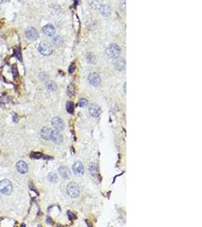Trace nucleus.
<instances>
[{
  "mask_svg": "<svg viewBox=\"0 0 202 227\" xmlns=\"http://www.w3.org/2000/svg\"><path fill=\"white\" fill-rule=\"evenodd\" d=\"M106 54L109 58H117L121 54V48L117 44H111L106 49Z\"/></svg>",
  "mask_w": 202,
  "mask_h": 227,
  "instance_id": "f257e3e1",
  "label": "nucleus"
},
{
  "mask_svg": "<svg viewBox=\"0 0 202 227\" xmlns=\"http://www.w3.org/2000/svg\"><path fill=\"white\" fill-rule=\"evenodd\" d=\"M12 184L9 180H3L0 182V192L4 195H10L12 192Z\"/></svg>",
  "mask_w": 202,
  "mask_h": 227,
  "instance_id": "f03ea898",
  "label": "nucleus"
},
{
  "mask_svg": "<svg viewBox=\"0 0 202 227\" xmlns=\"http://www.w3.org/2000/svg\"><path fill=\"white\" fill-rule=\"evenodd\" d=\"M67 192L70 197L75 198L79 195V188L75 182H71L67 186Z\"/></svg>",
  "mask_w": 202,
  "mask_h": 227,
  "instance_id": "7ed1b4c3",
  "label": "nucleus"
},
{
  "mask_svg": "<svg viewBox=\"0 0 202 227\" xmlns=\"http://www.w3.org/2000/svg\"><path fill=\"white\" fill-rule=\"evenodd\" d=\"M38 50L42 56H49L50 55H52V51H53L52 45H50L49 43H46V42L41 43L40 45H39Z\"/></svg>",
  "mask_w": 202,
  "mask_h": 227,
  "instance_id": "20e7f679",
  "label": "nucleus"
},
{
  "mask_svg": "<svg viewBox=\"0 0 202 227\" xmlns=\"http://www.w3.org/2000/svg\"><path fill=\"white\" fill-rule=\"evenodd\" d=\"M52 125L55 130L62 131L64 129V122L62 118H60L58 117H55L52 120Z\"/></svg>",
  "mask_w": 202,
  "mask_h": 227,
  "instance_id": "39448f33",
  "label": "nucleus"
},
{
  "mask_svg": "<svg viewBox=\"0 0 202 227\" xmlns=\"http://www.w3.org/2000/svg\"><path fill=\"white\" fill-rule=\"evenodd\" d=\"M25 36L29 40L31 41H35L39 38V34L37 30L34 27H30L27 29L25 31Z\"/></svg>",
  "mask_w": 202,
  "mask_h": 227,
  "instance_id": "423d86ee",
  "label": "nucleus"
},
{
  "mask_svg": "<svg viewBox=\"0 0 202 227\" xmlns=\"http://www.w3.org/2000/svg\"><path fill=\"white\" fill-rule=\"evenodd\" d=\"M113 64L117 71H122L126 68V61L123 58H115Z\"/></svg>",
  "mask_w": 202,
  "mask_h": 227,
  "instance_id": "0eeeda50",
  "label": "nucleus"
},
{
  "mask_svg": "<svg viewBox=\"0 0 202 227\" xmlns=\"http://www.w3.org/2000/svg\"><path fill=\"white\" fill-rule=\"evenodd\" d=\"M73 171L75 175L78 176H83L84 174V167L81 161H77L73 166Z\"/></svg>",
  "mask_w": 202,
  "mask_h": 227,
  "instance_id": "6e6552de",
  "label": "nucleus"
},
{
  "mask_svg": "<svg viewBox=\"0 0 202 227\" xmlns=\"http://www.w3.org/2000/svg\"><path fill=\"white\" fill-rule=\"evenodd\" d=\"M88 80H89V82L90 83V84L92 86H98L101 83V77L97 73H95V72L89 74Z\"/></svg>",
  "mask_w": 202,
  "mask_h": 227,
  "instance_id": "1a4fd4ad",
  "label": "nucleus"
},
{
  "mask_svg": "<svg viewBox=\"0 0 202 227\" xmlns=\"http://www.w3.org/2000/svg\"><path fill=\"white\" fill-rule=\"evenodd\" d=\"M53 132L52 129L48 128V127H43L41 130V136L42 137L46 140H52L53 137Z\"/></svg>",
  "mask_w": 202,
  "mask_h": 227,
  "instance_id": "9d476101",
  "label": "nucleus"
},
{
  "mask_svg": "<svg viewBox=\"0 0 202 227\" xmlns=\"http://www.w3.org/2000/svg\"><path fill=\"white\" fill-rule=\"evenodd\" d=\"M42 30H43L44 34L47 35L48 36H53L55 33V29L54 27V26L50 24L44 26Z\"/></svg>",
  "mask_w": 202,
  "mask_h": 227,
  "instance_id": "9b49d317",
  "label": "nucleus"
},
{
  "mask_svg": "<svg viewBox=\"0 0 202 227\" xmlns=\"http://www.w3.org/2000/svg\"><path fill=\"white\" fill-rule=\"evenodd\" d=\"M89 111L91 116H92L93 117H98L101 114V108L98 105H92L89 108Z\"/></svg>",
  "mask_w": 202,
  "mask_h": 227,
  "instance_id": "f8f14e48",
  "label": "nucleus"
},
{
  "mask_svg": "<svg viewBox=\"0 0 202 227\" xmlns=\"http://www.w3.org/2000/svg\"><path fill=\"white\" fill-rule=\"evenodd\" d=\"M16 168L18 172H20L21 174H26L28 171V167L27 164L24 161H18L16 164Z\"/></svg>",
  "mask_w": 202,
  "mask_h": 227,
  "instance_id": "ddd939ff",
  "label": "nucleus"
},
{
  "mask_svg": "<svg viewBox=\"0 0 202 227\" xmlns=\"http://www.w3.org/2000/svg\"><path fill=\"white\" fill-rule=\"evenodd\" d=\"M58 171H59L60 175H61L62 177L64 178V179H68V178L71 176V175L69 168H67V167L65 166L60 167L59 169H58Z\"/></svg>",
  "mask_w": 202,
  "mask_h": 227,
  "instance_id": "4468645a",
  "label": "nucleus"
},
{
  "mask_svg": "<svg viewBox=\"0 0 202 227\" xmlns=\"http://www.w3.org/2000/svg\"><path fill=\"white\" fill-rule=\"evenodd\" d=\"M52 141L54 142H55L57 144H60L62 143L63 141V137H62V134L60 133L59 131L55 130L53 132V137H52Z\"/></svg>",
  "mask_w": 202,
  "mask_h": 227,
  "instance_id": "2eb2a0df",
  "label": "nucleus"
},
{
  "mask_svg": "<svg viewBox=\"0 0 202 227\" xmlns=\"http://www.w3.org/2000/svg\"><path fill=\"white\" fill-rule=\"evenodd\" d=\"M99 12L103 16H108L111 14V8L108 5H100Z\"/></svg>",
  "mask_w": 202,
  "mask_h": 227,
  "instance_id": "dca6fc26",
  "label": "nucleus"
},
{
  "mask_svg": "<svg viewBox=\"0 0 202 227\" xmlns=\"http://www.w3.org/2000/svg\"><path fill=\"white\" fill-rule=\"evenodd\" d=\"M89 171L92 176H96L98 174V167L96 164L91 163L89 166Z\"/></svg>",
  "mask_w": 202,
  "mask_h": 227,
  "instance_id": "f3484780",
  "label": "nucleus"
},
{
  "mask_svg": "<svg viewBox=\"0 0 202 227\" xmlns=\"http://www.w3.org/2000/svg\"><path fill=\"white\" fill-rule=\"evenodd\" d=\"M86 60H87V61L89 62V63H90V64L96 63V58H95V56H94L92 53H90V52H89V53L86 54Z\"/></svg>",
  "mask_w": 202,
  "mask_h": 227,
  "instance_id": "a211bd4d",
  "label": "nucleus"
},
{
  "mask_svg": "<svg viewBox=\"0 0 202 227\" xmlns=\"http://www.w3.org/2000/svg\"><path fill=\"white\" fill-rule=\"evenodd\" d=\"M46 86L49 90L55 91L56 89H57V85H56V83H55V82H53V81H49V82H47L46 84Z\"/></svg>",
  "mask_w": 202,
  "mask_h": 227,
  "instance_id": "6ab92c4d",
  "label": "nucleus"
},
{
  "mask_svg": "<svg viewBox=\"0 0 202 227\" xmlns=\"http://www.w3.org/2000/svg\"><path fill=\"white\" fill-rule=\"evenodd\" d=\"M66 108H67V112L69 114H73V111H74V105L73 103L71 102V101H68L66 105Z\"/></svg>",
  "mask_w": 202,
  "mask_h": 227,
  "instance_id": "aec40b11",
  "label": "nucleus"
},
{
  "mask_svg": "<svg viewBox=\"0 0 202 227\" xmlns=\"http://www.w3.org/2000/svg\"><path fill=\"white\" fill-rule=\"evenodd\" d=\"M52 41H53V43L55 45H62L63 40H62V38L60 36H56L53 38Z\"/></svg>",
  "mask_w": 202,
  "mask_h": 227,
  "instance_id": "412c9836",
  "label": "nucleus"
},
{
  "mask_svg": "<svg viewBox=\"0 0 202 227\" xmlns=\"http://www.w3.org/2000/svg\"><path fill=\"white\" fill-rule=\"evenodd\" d=\"M48 179L51 182H56L58 181V176L55 174L54 173H50L48 176Z\"/></svg>",
  "mask_w": 202,
  "mask_h": 227,
  "instance_id": "4be33fe9",
  "label": "nucleus"
},
{
  "mask_svg": "<svg viewBox=\"0 0 202 227\" xmlns=\"http://www.w3.org/2000/svg\"><path fill=\"white\" fill-rule=\"evenodd\" d=\"M14 56H16V58H17L18 59L20 60V61H21L22 58H21V54L20 49H14Z\"/></svg>",
  "mask_w": 202,
  "mask_h": 227,
  "instance_id": "5701e85b",
  "label": "nucleus"
},
{
  "mask_svg": "<svg viewBox=\"0 0 202 227\" xmlns=\"http://www.w3.org/2000/svg\"><path fill=\"white\" fill-rule=\"evenodd\" d=\"M87 103H88V101L86 100V99H80L79 101V106L81 107V108H83V107H85L86 105H87Z\"/></svg>",
  "mask_w": 202,
  "mask_h": 227,
  "instance_id": "b1692460",
  "label": "nucleus"
},
{
  "mask_svg": "<svg viewBox=\"0 0 202 227\" xmlns=\"http://www.w3.org/2000/svg\"><path fill=\"white\" fill-rule=\"evenodd\" d=\"M89 4L92 7V8H96V6H99V2H98V0H89ZM100 7V6H99Z\"/></svg>",
  "mask_w": 202,
  "mask_h": 227,
  "instance_id": "393cba45",
  "label": "nucleus"
},
{
  "mask_svg": "<svg viewBox=\"0 0 202 227\" xmlns=\"http://www.w3.org/2000/svg\"><path fill=\"white\" fill-rule=\"evenodd\" d=\"M30 156L32 157V158H40L42 156V154L39 152H34V153H32Z\"/></svg>",
  "mask_w": 202,
  "mask_h": 227,
  "instance_id": "a878e982",
  "label": "nucleus"
},
{
  "mask_svg": "<svg viewBox=\"0 0 202 227\" xmlns=\"http://www.w3.org/2000/svg\"><path fill=\"white\" fill-rule=\"evenodd\" d=\"M75 64H71V65H70L69 68H68V71H69L70 73H72L74 71V70H75Z\"/></svg>",
  "mask_w": 202,
  "mask_h": 227,
  "instance_id": "bb28decb",
  "label": "nucleus"
},
{
  "mask_svg": "<svg viewBox=\"0 0 202 227\" xmlns=\"http://www.w3.org/2000/svg\"><path fill=\"white\" fill-rule=\"evenodd\" d=\"M67 216H68V217H69V219H76V216L71 211H67Z\"/></svg>",
  "mask_w": 202,
  "mask_h": 227,
  "instance_id": "cd10ccee",
  "label": "nucleus"
},
{
  "mask_svg": "<svg viewBox=\"0 0 202 227\" xmlns=\"http://www.w3.org/2000/svg\"><path fill=\"white\" fill-rule=\"evenodd\" d=\"M12 119L14 121V123H17L18 121V116L17 115V114H14V115L12 116Z\"/></svg>",
  "mask_w": 202,
  "mask_h": 227,
  "instance_id": "c85d7f7f",
  "label": "nucleus"
},
{
  "mask_svg": "<svg viewBox=\"0 0 202 227\" xmlns=\"http://www.w3.org/2000/svg\"><path fill=\"white\" fill-rule=\"evenodd\" d=\"M5 2V0H0V2Z\"/></svg>",
  "mask_w": 202,
  "mask_h": 227,
  "instance_id": "c756f323",
  "label": "nucleus"
}]
</instances>
